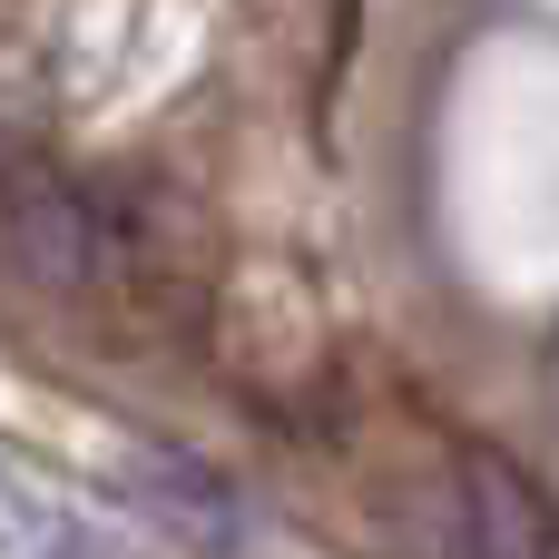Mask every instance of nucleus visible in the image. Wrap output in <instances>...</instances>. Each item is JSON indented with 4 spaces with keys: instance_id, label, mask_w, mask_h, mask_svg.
Masks as SVG:
<instances>
[{
    "instance_id": "obj_1",
    "label": "nucleus",
    "mask_w": 559,
    "mask_h": 559,
    "mask_svg": "<svg viewBox=\"0 0 559 559\" xmlns=\"http://www.w3.org/2000/svg\"><path fill=\"white\" fill-rule=\"evenodd\" d=\"M0 255H10L20 285H49V295H79V285H138V275H147L138 206L108 197V187L49 177V167H29V157L0 177Z\"/></svg>"
},
{
    "instance_id": "obj_2",
    "label": "nucleus",
    "mask_w": 559,
    "mask_h": 559,
    "mask_svg": "<svg viewBox=\"0 0 559 559\" xmlns=\"http://www.w3.org/2000/svg\"><path fill=\"white\" fill-rule=\"evenodd\" d=\"M452 559H559V511L531 491L521 462L462 452V481H452Z\"/></svg>"
},
{
    "instance_id": "obj_3",
    "label": "nucleus",
    "mask_w": 559,
    "mask_h": 559,
    "mask_svg": "<svg viewBox=\"0 0 559 559\" xmlns=\"http://www.w3.org/2000/svg\"><path fill=\"white\" fill-rule=\"evenodd\" d=\"M138 501H147V521L177 531L187 550H236V540H246V511H236V491H226L206 462L138 452Z\"/></svg>"
},
{
    "instance_id": "obj_4",
    "label": "nucleus",
    "mask_w": 559,
    "mask_h": 559,
    "mask_svg": "<svg viewBox=\"0 0 559 559\" xmlns=\"http://www.w3.org/2000/svg\"><path fill=\"white\" fill-rule=\"evenodd\" d=\"M20 157H29V98H20V88L0 79V177H10Z\"/></svg>"
}]
</instances>
